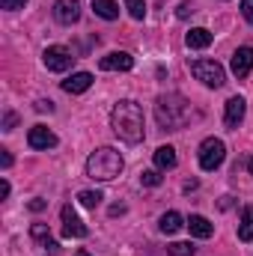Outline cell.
Masks as SVG:
<instances>
[{
  "instance_id": "1",
  "label": "cell",
  "mask_w": 253,
  "mask_h": 256,
  "mask_svg": "<svg viewBox=\"0 0 253 256\" xmlns=\"http://www.w3.org/2000/svg\"><path fill=\"white\" fill-rule=\"evenodd\" d=\"M110 128L120 140L140 143L143 140V110L137 102H120L110 114Z\"/></svg>"
},
{
  "instance_id": "2",
  "label": "cell",
  "mask_w": 253,
  "mask_h": 256,
  "mask_svg": "<svg viewBox=\"0 0 253 256\" xmlns=\"http://www.w3.org/2000/svg\"><path fill=\"white\" fill-rule=\"evenodd\" d=\"M155 116H158V126L167 128V131H182L190 122L194 110H190V102H185L182 96H161L158 104H155Z\"/></svg>"
},
{
  "instance_id": "3",
  "label": "cell",
  "mask_w": 253,
  "mask_h": 256,
  "mask_svg": "<svg viewBox=\"0 0 253 256\" xmlns=\"http://www.w3.org/2000/svg\"><path fill=\"white\" fill-rule=\"evenodd\" d=\"M122 155L116 152V149H110V146H102V149H96L90 158H86V176L90 179H96V182H110V179H116L120 173H122Z\"/></svg>"
},
{
  "instance_id": "4",
  "label": "cell",
  "mask_w": 253,
  "mask_h": 256,
  "mask_svg": "<svg viewBox=\"0 0 253 256\" xmlns=\"http://www.w3.org/2000/svg\"><path fill=\"white\" fill-rule=\"evenodd\" d=\"M190 74L196 78V80H202L206 86H224L226 84V72H224V66L214 63V60H194L190 63Z\"/></svg>"
},
{
  "instance_id": "5",
  "label": "cell",
  "mask_w": 253,
  "mask_h": 256,
  "mask_svg": "<svg viewBox=\"0 0 253 256\" xmlns=\"http://www.w3.org/2000/svg\"><path fill=\"white\" fill-rule=\"evenodd\" d=\"M224 158H226L224 140H218V137L202 140V146H200V167H202V170H218V167L224 164Z\"/></svg>"
},
{
  "instance_id": "6",
  "label": "cell",
  "mask_w": 253,
  "mask_h": 256,
  "mask_svg": "<svg viewBox=\"0 0 253 256\" xmlns=\"http://www.w3.org/2000/svg\"><path fill=\"white\" fill-rule=\"evenodd\" d=\"M72 51L63 48V45H51V48H45V54H42V63L48 72H66V68H72Z\"/></svg>"
},
{
  "instance_id": "7",
  "label": "cell",
  "mask_w": 253,
  "mask_h": 256,
  "mask_svg": "<svg viewBox=\"0 0 253 256\" xmlns=\"http://www.w3.org/2000/svg\"><path fill=\"white\" fill-rule=\"evenodd\" d=\"M27 143H30V149H54L57 146V134L45 126H33L30 134H27Z\"/></svg>"
},
{
  "instance_id": "8",
  "label": "cell",
  "mask_w": 253,
  "mask_h": 256,
  "mask_svg": "<svg viewBox=\"0 0 253 256\" xmlns=\"http://www.w3.org/2000/svg\"><path fill=\"white\" fill-rule=\"evenodd\" d=\"M63 236L66 238H84L86 236V226L72 206H63Z\"/></svg>"
},
{
  "instance_id": "9",
  "label": "cell",
  "mask_w": 253,
  "mask_h": 256,
  "mask_svg": "<svg viewBox=\"0 0 253 256\" xmlns=\"http://www.w3.org/2000/svg\"><path fill=\"white\" fill-rule=\"evenodd\" d=\"M230 68H232V74H236V78H248V74H250V72H253V48H250V45H244V48H238V51L232 54Z\"/></svg>"
},
{
  "instance_id": "10",
  "label": "cell",
  "mask_w": 253,
  "mask_h": 256,
  "mask_svg": "<svg viewBox=\"0 0 253 256\" xmlns=\"http://www.w3.org/2000/svg\"><path fill=\"white\" fill-rule=\"evenodd\" d=\"M131 66H134V57L126 54V51H114V54H108V57L98 60V68L102 72H128Z\"/></svg>"
},
{
  "instance_id": "11",
  "label": "cell",
  "mask_w": 253,
  "mask_h": 256,
  "mask_svg": "<svg viewBox=\"0 0 253 256\" xmlns=\"http://www.w3.org/2000/svg\"><path fill=\"white\" fill-rule=\"evenodd\" d=\"M244 110H248L244 98H242V96H232V98L226 102V110H224V122H226V128H238L242 126Z\"/></svg>"
},
{
  "instance_id": "12",
  "label": "cell",
  "mask_w": 253,
  "mask_h": 256,
  "mask_svg": "<svg viewBox=\"0 0 253 256\" xmlns=\"http://www.w3.org/2000/svg\"><path fill=\"white\" fill-rule=\"evenodd\" d=\"M54 18H57L60 24H74V21L80 18V3H78V0H57Z\"/></svg>"
},
{
  "instance_id": "13",
  "label": "cell",
  "mask_w": 253,
  "mask_h": 256,
  "mask_svg": "<svg viewBox=\"0 0 253 256\" xmlns=\"http://www.w3.org/2000/svg\"><path fill=\"white\" fill-rule=\"evenodd\" d=\"M90 86H92V74H90V72H78V74H72L68 80H63V90L66 92H72V96L86 92Z\"/></svg>"
},
{
  "instance_id": "14",
  "label": "cell",
  "mask_w": 253,
  "mask_h": 256,
  "mask_svg": "<svg viewBox=\"0 0 253 256\" xmlns=\"http://www.w3.org/2000/svg\"><path fill=\"white\" fill-rule=\"evenodd\" d=\"M185 226L190 230V236H196V238H212V232H214V226H212L202 214H190Z\"/></svg>"
},
{
  "instance_id": "15",
  "label": "cell",
  "mask_w": 253,
  "mask_h": 256,
  "mask_svg": "<svg viewBox=\"0 0 253 256\" xmlns=\"http://www.w3.org/2000/svg\"><path fill=\"white\" fill-rule=\"evenodd\" d=\"M185 45H188V48H194V51L208 48V45H212V33H208L206 27H194L188 36H185Z\"/></svg>"
},
{
  "instance_id": "16",
  "label": "cell",
  "mask_w": 253,
  "mask_h": 256,
  "mask_svg": "<svg viewBox=\"0 0 253 256\" xmlns=\"http://www.w3.org/2000/svg\"><path fill=\"white\" fill-rule=\"evenodd\" d=\"M92 12H96L98 18H104V21H116V18H120L116 0H92Z\"/></svg>"
},
{
  "instance_id": "17",
  "label": "cell",
  "mask_w": 253,
  "mask_h": 256,
  "mask_svg": "<svg viewBox=\"0 0 253 256\" xmlns=\"http://www.w3.org/2000/svg\"><path fill=\"white\" fill-rule=\"evenodd\" d=\"M30 236H33L36 242H42V248H48V250H60V244L51 238V230H48L45 224H33V226H30Z\"/></svg>"
},
{
  "instance_id": "18",
  "label": "cell",
  "mask_w": 253,
  "mask_h": 256,
  "mask_svg": "<svg viewBox=\"0 0 253 256\" xmlns=\"http://www.w3.org/2000/svg\"><path fill=\"white\" fill-rule=\"evenodd\" d=\"M155 167L173 170V167H176V149H173V146H158V152H155Z\"/></svg>"
},
{
  "instance_id": "19",
  "label": "cell",
  "mask_w": 253,
  "mask_h": 256,
  "mask_svg": "<svg viewBox=\"0 0 253 256\" xmlns=\"http://www.w3.org/2000/svg\"><path fill=\"white\" fill-rule=\"evenodd\" d=\"M182 226H185V220H182V214H179V212H167V214H161V232L176 236Z\"/></svg>"
},
{
  "instance_id": "20",
  "label": "cell",
  "mask_w": 253,
  "mask_h": 256,
  "mask_svg": "<svg viewBox=\"0 0 253 256\" xmlns=\"http://www.w3.org/2000/svg\"><path fill=\"white\" fill-rule=\"evenodd\" d=\"M238 238L242 242H253V206L242 212V224H238Z\"/></svg>"
},
{
  "instance_id": "21",
  "label": "cell",
  "mask_w": 253,
  "mask_h": 256,
  "mask_svg": "<svg viewBox=\"0 0 253 256\" xmlns=\"http://www.w3.org/2000/svg\"><path fill=\"white\" fill-rule=\"evenodd\" d=\"M78 200H80V206H86V208H96V206L104 200V194H102V191H80V194H78Z\"/></svg>"
},
{
  "instance_id": "22",
  "label": "cell",
  "mask_w": 253,
  "mask_h": 256,
  "mask_svg": "<svg viewBox=\"0 0 253 256\" xmlns=\"http://www.w3.org/2000/svg\"><path fill=\"white\" fill-rule=\"evenodd\" d=\"M126 6L131 12V18H137V21L146 18V0H126Z\"/></svg>"
},
{
  "instance_id": "23",
  "label": "cell",
  "mask_w": 253,
  "mask_h": 256,
  "mask_svg": "<svg viewBox=\"0 0 253 256\" xmlns=\"http://www.w3.org/2000/svg\"><path fill=\"white\" fill-rule=\"evenodd\" d=\"M140 182H143L146 188H158V185H161V173H158V170H143V173H140Z\"/></svg>"
},
{
  "instance_id": "24",
  "label": "cell",
  "mask_w": 253,
  "mask_h": 256,
  "mask_svg": "<svg viewBox=\"0 0 253 256\" xmlns=\"http://www.w3.org/2000/svg\"><path fill=\"white\" fill-rule=\"evenodd\" d=\"M167 254H173V256H194V248L185 244V242H176V244H170V248H167Z\"/></svg>"
},
{
  "instance_id": "25",
  "label": "cell",
  "mask_w": 253,
  "mask_h": 256,
  "mask_svg": "<svg viewBox=\"0 0 253 256\" xmlns=\"http://www.w3.org/2000/svg\"><path fill=\"white\" fill-rule=\"evenodd\" d=\"M242 15L248 24H253V0H242Z\"/></svg>"
},
{
  "instance_id": "26",
  "label": "cell",
  "mask_w": 253,
  "mask_h": 256,
  "mask_svg": "<svg viewBox=\"0 0 253 256\" xmlns=\"http://www.w3.org/2000/svg\"><path fill=\"white\" fill-rule=\"evenodd\" d=\"M0 3H3V9L15 12V9H24V3H27V0H0Z\"/></svg>"
},
{
  "instance_id": "27",
  "label": "cell",
  "mask_w": 253,
  "mask_h": 256,
  "mask_svg": "<svg viewBox=\"0 0 253 256\" xmlns=\"http://www.w3.org/2000/svg\"><path fill=\"white\" fill-rule=\"evenodd\" d=\"M36 110H39V114H51V110H54V102H45V98H39V102H36Z\"/></svg>"
},
{
  "instance_id": "28",
  "label": "cell",
  "mask_w": 253,
  "mask_h": 256,
  "mask_svg": "<svg viewBox=\"0 0 253 256\" xmlns=\"http://www.w3.org/2000/svg\"><path fill=\"white\" fill-rule=\"evenodd\" d=\"M190 12H194V6H190L188 0H185V3H179V9H176V15H179V18H188Z\"/></svg>"
},
{
  "instance_id": "29",
  "label": "cell",
  "mask_w": 253,
  "mask_h": 256,
  "mask_svg": "<svg viewBox=\"0 0 253 256\" xmlns=\"http://www.w3.org/2000/svg\"><path fill=\"white\" fill-rule=\"evenodd\" d=\"M15 122H18V116H15V114H6V120H3V128H6V131H12V128H15Z\"/></svg>"
},
{
  "instance_id": "30",
  "label": "cell",
  "mask_w": 253,
  "mask_h": 256,
  "mask_svg": "<svg viewBox=\"0 0 253 256\" xmlns=\"http://www.w3.org/2000/svg\"><path fill=\"white\" fill-rule=\"evenodd\" d=\"M30 208H33V212H42V208H45V200H33Z\"/></svg>"
},
{
  "instance_id": "31",
  "label": "cell",
  "mask_w": 253,
  "mask_h": 256,
  "mask_svg": "<svg viewBox=\"0 0 253 256\" xmlns=\"http://www.w3.org/2000/svg\"><path fill=\"white\" fill-rule=\"evenodd\" d=\"M122 212H126V206H110V214H114V218H116V214H122Z\"/></svg>"
},
{
  "instance_id": "32",
  "label": "cell",
  "mask_w": 253,
  "mask_h": 256,
  "mask_svg": "<svg viewBox=\"0 0 253 256\" xmlns=\"http://www.w3.org/2000/svg\"><path fill=\"white\" fill-rule=\"evenodd\" d=\"M74 256H90V250H84V248H80V250H78Z\"/></svg>"
},
{
  "instance_id": "33",
  "label": "cell",
  "mask_w": 253,
  "mask_h": 256,
  "mask_svg": "<svg viewBox=\"0 0 253 256\" xmlns=\"http://www.w3.org/2000/svg\"><path fill=\"white\" fill-rule=\"evenodd\" d=\"M250 176H253V158H250Z\"/></svg>"
}]
</instances>
